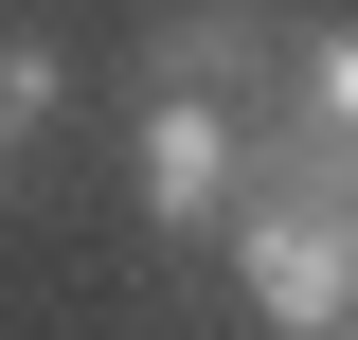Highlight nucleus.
<instances>
[{"label":"nucleus","mask_w":358,"mask_h":340,"mask_svg":"<svg viewBox=\"0 0 358 340\" xmlns=\"http://www.w3.org/2000/svg\"><path fill=\"white\" fill-rule=\"evenodd\" d=\"M233 269H251L268 340H358V215L341 197H251L233 215Z\"/></svg>","instance_id":"1"},{"label":"nucleus","mask_w":358,"mask_h":340,"mask_svg":"<svg viewBox=\"0 0 358 340\" xmlns=\"http://www.w3.org/2000/svg\"><path fill=\"white\" fill-rule=\"evenodd\" d=\"M143 215H162V233H215L233 215V108L215 90H162V108H143Z\"/></svg>","instance_id":"2"},{"label":"nucleus","mask_w":358,"mask_h":340,"mask_svg":"<svg viewBox=\"0 0 358 340\" xmlns=\"http://www.w3.org/2000/svg\"><path fill=\"white\" fill-rule=\"evenodd\" d=\"M251 54H268V18L215 0V18H179V36H162V90H215V72H251Z\"/></svg>","instance_id":"3"},{"label":"nucleus","mask_w":358,"mask_h":340,"mask_svg":"<svg viewBox=\"0 0 358 340\" xmlns=\"http://www.w3.org/2000/svg\"><path fill=\"white\" fill-rule=\"evenodd\" d=\"M36 108H54V54L18 36V54H0V126H36Z\"/></svg>","instance_id":"4"}]
</instances>
